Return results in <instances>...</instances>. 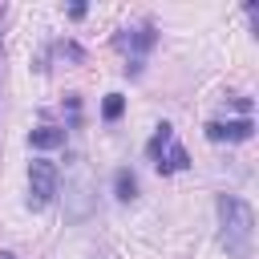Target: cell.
I'll list each match as a JSON object with an SVG mask.
<instances>
[{"instance_id":"6da1fadb","label":"cell","mask_w":259,"mask_h":259,"mask_svg":"<svg viewBox=\"0 0 259 259\" xmlns=\"http://www.w3.org/2000/svg\"><path fill=\"white\" fill-rule=\"evenodd\" d=\"M214 210H219V239H223L227 255L231 259H251V247H255V210L243 198H235V194H219Z\"/></svg>"},{"instance_id":"7a4b0ae2","label":"cell","mask_w":259,"mask_h":259,"mask_svg":"<svg viewBox=\"0 0 259 259\" xmlns=\"http://www.w3.org/2000/svg\"><path fill=\"white\" fill-rule=\"evenodd\" d=\"M146 154L154 158V166H158V174H178V170H186L190 166V154L182 150V142L174 138V125H158V134L150 138V146H146Z\"/></svg>"},{"instance_id":"3957f363","label":"cell","mask_w":259,"mask_h":259,"mask_svg":"<svg viewBox=\"0 0 259 259\" xmlns=\"http://www.w3.org/2000/svg\"><path fill=\"white\" fill-rule=\"evenodd\" d=\"M61 194V170L49 162V158H36L28 166V206H49L53 198Z\"/></svg>"},{"instance_id":"277c9868","label":"cell","mask_w":259,"mask_h":259,"mask_svg":"<svg viewBox=\"0 0 259 259\" xmlns=\"http://www.w3.org/2000/svg\"><path fill=\"white\" fill-rule=\"evenodd\" d=\"M65 198H73L69 202V219H85L93 210V182H89V174H85L81 162L73 166V178L65 182Z\"/></svg>"},{"instance_id":"5b68a950","label":"cell","mask_w":259,"mask_h":259,"mask_svg":"<svg viewBox=\"0 0 259 259\" xmlns=\"http://www.w3.org/2000/svg\"><path fill=\"white\" fill-rule=\"evenodd\" d=\"M154 40H158V32H154V24H138V28H121V32H117V49H125V53H134V61L125 65L130 73H138V69H142V61H138V57H142L146 49H154Z\"/></svg>"},{"instance_id":"8992f818","label":"cell","mask_w":259,"mask_h":259,"mask_svg":"<svg viewBox=\"0 0 259 259\" xmlns=\"http://www.w3.org/2000/svg\"><path fill=\"white\" fill-rule=\"evenodd\" d=\"M255 130L251 117H239V121H206V138L210 142H247Z\"/></svg>"},{"instance_id":"52a82bcc","label":"cell","mask_w":259,"mask_h":259,"mask_svg":"<svg viewBox=\"0 0 259 259\" xmlns=\"http://www.w3.org/2000/svg\"><path fill=\"white\" fill-rule=\"evenodd\" d=\"M28 142L40 146V150H49V146H61V142H65V130H57V125H40V130L28 134Z\"/></svg>"},{"instance_id":"ba28073f","label":"cell","mask_w":259,"mask_h":259,"mask_svg":"<svg viewBox=\"0 0 259 259\" xmlns=\"http://www.w3.org/2000/svg\"><path fill=\"white\" fill-rule=\"evenodd\" d=\"M113 186H117V198H121V202L138 198V178H134L130 170H117V174H113Z\"/></svg>"},{"instance_id":"9c48e42d","label":"cell","mask_w":259,"mask_h":259,"mask_svg":"<svg viewBox=\"0 0 259 259\" xmlns=\"http://www.w3.org/2000/svg\"><path fill=\"white\" fill-rule=\"evenodd\" d=\"M121 105H125V101H121V93H109V97H105V105H101L105 121H117V117H121Z\"/></svg>"},{"instance_id":"30bf717a","label":"cell","mask_w":259,"mask_h":259,"mask_svg":"<svg viewBox=\"0 0 259 259\" xmlns=\"http://www.w3.org/2000/svg\"><path fill=\"white\" fill-rule=\"evenodd\" d=\"M0 259H16V255H8V251H4V255H0Z\"/></svg>"}]
</instances>
